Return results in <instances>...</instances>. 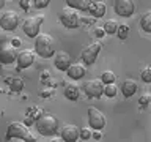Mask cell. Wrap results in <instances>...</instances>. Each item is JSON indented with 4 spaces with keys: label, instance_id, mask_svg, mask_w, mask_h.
<instances>
[{
    "label": "cell",
    "instance_id": "cell-1",
    "mask_svg": "<svg viewBox=\"0 0 151 142\" xmlns=\"http://www.w3.org/2000/svg\"><path fill=\"white\" fill-rule=\"evenodd\" d=\"M35 52L42 59H50L55 55V40L47 33H40L35 38Z\"/></svg>",
    "mask_w": 151,
    "mask_h": 142
},
{
    "label": "cell",
    "instance_id": "cell-2",
    "mask_svg": "<svg viewBox=\"0 0 151 142\" xmlns=\"http://www.w3.org/2000/svg\"><path fill=\"white\" fill-rule=\"evenodd\" d=\"M35 126L38 133H40L41 136H54L57 130H58V120L52 115V114H41L40 117H38V120L35 122Z\"/></svg>",
    "mask_w": 151,
    "mask_h": 142
},
{
    "label": "cell",
    "instance_id": "cell-3",
    "mask_svg": "<svg viewBox=\"0 0 151 142\" xmlns=\"http://www.w3.org/2000/svg\"><path fill=\"white\" fill-rule=\"evenodd\" d=\"M6 139H21V141H35V136L30 134L27 125L21 122H13L8 125L6 130Z\"/></svg>",
    "mask_w": 151,
    "mask_h": 142
},
{
    "label": "cell",
    "instance_id": "cell-4",
    "mask_svg": "<svg viewBox=\"0 0 151 142\" xmlns=\"http://www.w3.org/2000/svg\"><path fill=\"white\" fill-rule=\"evenodd\" d=\"M58 19L66 28H77L82 24V16L79 14V9L71 8V7L63 8V11L60 13Z\"/></svg>",
    "mask_w": 151,
    "mask_h": 142
},
{
    "label": "cell",
    "instance_id": "cell-5",
    "mask_svg": "<svg viewBox=\"0 0 151 142\" xmlns=\"http://www.w3.org/2000/svg\"><path fill=\"white\" fill-rule=\"evenodd\" d=\"M42 22H44V16H42V14H36V16L27 17L22 24V32L25 33L28 38H33V40H35V38L40 35V28L42 25Z\"/></svg>",
    "mask_w": 151,
    "mask_h": 142
},
{
    "label": "cell",
    "instance_id": "cell-6",
    "mask_svg": "<svg viewBox=\"0 0 151 142\" xmlns=\"http://www.w3.org/2000/svg\"><path fill=\"white\" fill-rule=\"evenodd\" d=\"M19 25V14L13 9L9 11H5L2 16H0V28L5 32H13L16 30Z\"/></svg>",
    "mask_w": 151,
    "mask_h": 142
},
{
    "label": "cell",
    "instance_id": "cell-7",
    "mask_svg": "<svg viewBox=\"0 0 151 142\" xmlns=\"http://www.w3.org/2000/svg\"><path fill=\"white\" fill-rule=\"evenodd\" d=\"M104 84L101 79H90L83 84V92L88 98H101L104 95Z\"/></svg>",
    "mask_w": 151,
    "mask_h": 142
},
{
    "label": "cell",
    "instance_id": "cell-8",
    "mask_svg": "<svg viewBox=\"0 0 151 142\" xmlns=\"http://www.w3.org/2000/svg\"><path fill=\"white\" fill-rule=\"evenodd\" d=\"M113 9L118 16L121 17H131L135 13V2L134 0H115Z\"/></svg>",
    "mask_w": 151,
    "mask_h": 142
},
{
    "label": "cell",
    "instance_id": "cell-9",
    "mask_svg": "<svg viewBox=\"0 0 151 142\" xmlns=\"http://www.w3.org/2000/svg\"><path fill=\"white\" fill-rule=\"evenodd\" d=\"M102 49V44L101 43H93V44H90L87 46L85 49L82 51V54H80V59H82V62L85 65H93L94 62H96L98 59V55H99V52H101Z\"/></svg>",
    "mask_w": 151,
    "mask_h": 142
},
{
    "label": "cell",
    "instance_id": "cell-10",
    "mask_svg": "<svg viewBox=\"0 0 151 142\" xmlns=\"http://www.w3.org/2000/svg\"><path fill=\"white\" fill-rule=\"evenodd\" d=\"M88 125L91 130H99L101 131L106 126V115L96 107H90L88 109Z\"/></svg>",
    "mask_w": 151,
    "mask_h": 142
},
{
    "label": "cell",
    "instance_id": "cell-11",
    "mask_svg": "<svg viewBox=\"0 0 151 142\" xmlns=\"http://www.w3.org/2000/svg\"><path fill=\"white\" fill-rule=\"evenodd\" d=\"M17 59V51L11 43H3L0 44V63L9 65Z\"/></svg>",
    "mask_w": 151,
    "mask_h": 142
},
{
    "label": "cell",
    "instance_id": "cell-12",
    "mask_svg": "<svg viewBox=\"0 0 151 142\" xmlns=\"http://www.w3.org/2000/svg\"><path fill=\"white\" fill-rule=\"evenodd\" d=\"M35 62V52L30 51V49H22L17 52V59H16V63H17V70H24V68H28V66L33 65Z\"/></svg>",
    "mask_w": 151,
    "mask_h": 142
},
{
    "label": "cell",
    "instance_id": "cell-13",
    "mask_svg": "<svg viewBox=\"0 0 151 142\" xmlns=\"http://www.w3.org/2000/svg\"><path fill=\"white\" fill-rule=\"evenodd\" d=\"M73 63V60H71V55L68 52L65 51H60V52H55V57H54V65L57 70L60 71H66L71 66Z\"/></svg>",
    "mask_w": 151,
    "mask_h": 142
},
{
    "label": "cell",
    "instance_id": "cell-14",
    "mask_svg": "<svg viewBox=\"0 0 151 142\" xmlns=\"http://www.w3.org/2000/svg\"><path fill=\"white\" fill-rule=\"evenodd\" d=\"M60 137L66 142H74L80 137V128L76 125H65L60 131Z\"/></svg>",
    "mask_w": 151,
    "mask_h": 142
},
{
    "label": "cell",
    "instance_id": "cell-15",
    "mask_svg": "<svg viewBox=\"0 0 151 142\" xmlns=\"http://www.w3.org/2000/svg\"><path fill=\"white\" fill-rule=\"evenodd\" d=\"M66 74H68L69 79H73V80H79V79L85 78V74H87L85 63H71V66L66 70Z\"/></svg>",
    "mask_w": 151,
    "mask_h": 142
},
{
    "label": "cell",
    "instance_id": "cell-16",
    "mask_svg": "<svg viewBox=\"0 0 151 142\" xmlns=\"http://www.w3.org/2000/svg\"><path fill=\"white\" fill-rule=\"evenodd\" d=\"M65 96L69 99V101H77L79 96H80V87L76 82H71V84H66L65 85V90H63Z\"/></svg>",
    "mask_w": 151,
    "mask_h": 142
},
{
    "label": "cell",
    "instance_id": "cell-17",
    "mask_svg": "<svg viewBox=\"0 0 151 142\" xmlns=\"http://www.w3.org/2000/svg\"><path fill=\"white\" fill-rule=\"evenodd\" d=\"M106 9H107V7H106V3L104 2H91L90 3V7H88V13L91 14V16L96 19V17H102L104 14H106Z\"/></svg>",
    "mask_w": 151,
    "mask_h": 142
},
{
    "label": "cell",
    "instance_id": "cell-18",
    "mask_svg": "<svg viewBox=\"0 0 151 142\" xmlns=\"http://www.w3.org/2000/svg\"><path fill=\"white\" fill-rule=\"evenodd\" d=\"M121 93L124 95V98H131L134 93H137V82L132 79H126L121 84Z\"/></svg>",
    "mask_w": 151,
    "mask_h": 142
},
{
    "label": "cell",
    "instance_id": "cell-19",
    "mask_svg": "<svg viewBox=\"0 0 151 142\" xmlns=\"http://www.w3.org/2000/svg\"><path fill=\"white\" fill-rule=\"evenodd\" d=\"M65 2L68 7L76 8V9H79V11H88V7H90L88 0H65Z\"/></svg>",
    "mask_w": 151,
    "mask_h": 142
},
{
    "label": "cell",
    "instance_id": "cell-20",
    "mask_svg": "<svg viewBox=\"0 0 151 142\" xmlns=\"http://www.w3.org/2000/svg\"><path fill=\"white\" fill-rule=\"evenodd\" d=\"M140 27L143 32L151 35V11H146L140 16Z\"/></svg>",
    "mask_w": 151,
    "mask_h": 142
},
{
    "label": "cell",
    "instance_id": "cell-21",
    "mask_svg": "<svg viewBox=\"0 0 151 142\" xmlns=\"http://www.w3.org/2000/svg\"><path fill=\"white\" fill-rule=\"evenodd\" d=\"M6 84L9 85V88L13 92H22V88H24V80L21 78H8Z\"/></svg>",
    "mask_w": 151,
    "mask_h": 142
},
{
    "label": "cell",
    "instance_id": "cell-22",
    "mask_svg": "<svg viewBox=\"0 0 151 142\" xmlns=\"http://www.w3.org/2000/svg\"><path fill=\"white\" fill-rule=\"evenodd\" d=\"M118 25H120V24H118L115 19H109V21L104 22V25H102V27H104V30H106L107 35H113V33H116Z\"/></svg>",
    "mask_w": 151,
    "mask_h": 142
},
{
    "label": "cell",
    "instance_id": "cell-23",
    "mask_svg": "<svg viewBox=\"0 0 151 142\" xmlns=\"http://www.w3.org/2000/svg\"><path fill=\"white\" fill-rule=\"evenodd\" d=\"M129 25L127 24H120L118 25V30H116V36L120 38V40H126L127 36H129Z\"/></svg>",
    "mask_w": 151,
    "mask_h": 142
},
{
    "label": "cell",
    "instance_id": "cell-24",
    "mask_svg": "<svg viewBox=\"0 0 151 142\" xmlns=\"http://www.w3.org/2000/svg\"><path fill=\"white\" fill-rule=\"evenodd\" d=\"M116 93H118V88H116L115 82L104 85V95H106V96H109V98H115Z\"/></svg>",
    "mask_w": 151,
    "mask_h": 142
},
{
    "label": "cell",
    "instance_id": "cell-25",
    "mask_svg": "<svg viewBox=\"0 0 151 142\" xmlns=\"http://www.w3.org/2000/svg\"><path fill=\"white\" fill-rule=\"evenodd\" d=\"M101 80L104 84H113L116 80V76H115V73H112V71H104L102 76H101Z\"/></svg>",
    "mask_w": 151,
    "mask_h": 142
},
{
    "label": "cell",
    "instance_id": "cell-26",
    "mask_svg": "<svg viewBox=\"0 0 151 142\" xmlns=\"http://www.w3.org/2000/svg\"><path fill=\"white\" fill-rule=\"evenodd\" d=\"M140 78L145 84H151V66H146V68L142 70L140 73Z\"/></svg>",
    "mask_w": 151,
    "mask_h": 142
},
{
    "label": "cell",
    "instance_id": "cell-27",
    "mask_svg": "<svg viewBox=\"0 0 151 142\" xmlns=\"http://www.w3.org/2000/svg\"><path fill=\"white\" fill-rule=\"evenodd\" d=\"M50 0H33V7H35L36 9H44L49 7Z\"/></svg>",
    "mask_w": 151,
    "mask_h": 142
},
{
    "label": "cell",
    "instance_id": "cell-28",
    "mask_svg": "<svg viewBox=\"0 0 151 142\" xmlns=\"http://www.w3.org/2000/svg\"><path fill=\"white\" fill-rule=\"evenodd\" d=\"M150 103H151V95H148V93L142 95V96L139 98V104H140V106H143V107H146Z\"/></svg>",
    "mask_w": 151,
    "mask_h": 142
},
{
    "label": "cell",
    "instance_id": "cell-29",
    "mask_svg": "<svg viewBox=\"0 0 151 142\" xmlns=\"http://www.w3.org/2000/svg\"><path fill=\"white\" fill-rule=\"evenodd\" d=\"M90 137H91V130H88V128H80V139L88 141Z\"/></svg>",
    "mask_w": 151,
    "mask_h": 142
},
{
    "label": "cell",
    "instance_id": "cell-30",
    "mask_svg": "<svg viewBox=\"0 0 151 142\" xmlns=\"http://www.w3.org/2000/svg\"><path fill=\"white\" fill-rule=\"evenodd\" d=\"M30 3H32V0H19V7L22 9H25V11L30 8Z\"/></svg>",
    "mask_w": 151,
    "mask_h": 142
},
{
    "label": "cell",
    "instance_id": "cell-31",
    "mask_svg": "<svg viewBox=\"0 0 151 142\" xmlns=\"http://www.w3.org/2000/svg\"><path fill=\"white\" fill-rule=\"evenodd\" d=\"M9 43H11V44H13L14 47H19V46L22 44L21 38H17V36H14V38H11V41H9Z\"/></svg>",
    "mask_w": 151,
    "mask_h": 142
},
{
    "label": "cell",
    "instance_id": "cell-32",
    "mask_svg": "<svg viewBox=\"0 0 151 142\" xmlns=\"http://www.w3.org/2000/svg\"><path fill=\"white\" fill-rule=\"evenodd\" d=\"M104 35H107L106 30H104V27H102V28H96V36H98V38H102Z\"/></svg>",
    "mask_w": 151,
    "mask_h": 142
},
{
    "label": "cell",
    "instance_id": "cell-33",
    "mask_svg": "<svg viewBox=\"0 0 151 142\" xmlns=\"http://www.w3.org/2000/svg\"><path fill=\"white\" fill-rule=\"evenodd\" d=\"M47 78H49V73H47V71H44V73H42V82H44V84L47 82V80H46Z\"/></svg>",
    "mask_w": 151,
    "mask_h": 142
},
{
    "label": "cell",
    "instance_id": "cell-34",
    "mask_svg": "<svg viewBox=\"0 0 151 142\" xmlns=\"http://www.w3.org/2000/svg\"><path fill=\"white\" fill-rule=\"evenodd\" d=\"M93 137L94 139H101V133H99V130H96V133L93 134Z\"/></svg>",
    "mask_w": 151,
    "mask_h": 142
},
{
    "label": "cell",
    "instance_id": "cell-35",
    "mask_svg": "<svg viewBox=\"0 0 151 142\" xmlns=\"http://www.w3.org/2000/svg\"><path fill=\"white\" fill-rule=\"evenodd\" d=\"M49 95H52V92H49V90H44V92H42V98H47Z\"/></svg>",
    "mask_w": 151,
    "mask_h": 142
},
{
    "label": "cell",
    "instance_id": "cell-36",
    "mask_svg": "<svg viewBox=\"0 0 151 142\" xmlns=\"http://www.w3.org/2000/svg\"><path fill=\"white\" fill-rule=\"evenodd\" d=\"M5 5H6V0H0V9H2Z\"/></svg>",
    "mask_w": 151,
    "mask_h": 142
},
{
    "label": "cell",
    "instance_id": "cell-37",
    "mask_svg": "<svg viewBox=\"0 0 151 142\" xmlns=\"http://www.w3.org/2000/svg\"><path fill=\"white\" fill-rule=\"evenodd\" d=\"M0 35H2V30H0Z\"/></svg>",
    "mask_w": 151,
    "mask_h": 142
},
{
    "label": "cell",
    "instance_id": "cell-38",
    "mask_svg": "<svg viewBox=\"0 0 151 142\" xmlns=\"http://www.w3.org/2000/svg\"><path fill=\"white\" fill-rule=\"evenodd\" d=\"M150 66H151V63H150Z\"/></svg>",
    "mask_w": 151,
    "mask_h": 142
}]
</instances>
